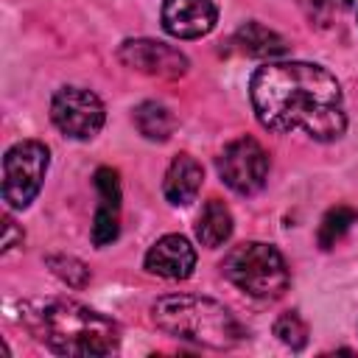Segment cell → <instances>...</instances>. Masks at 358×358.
I'll return each mask as SVG.
<instances>
[{"instance_id":"obj_1","label":"cell","mask_w":358,"mask_h":358,"mask_svg":"<svg viewBox=\"0 0 358 358\" xmlns=\"http://www.w3.org/2000/svg\"><path fill=\"white\" fill-rule=\"evenodd\" d=\"M249 101L263 129L277 134L302 131L333 143L347 131L344 92L338 78L313 62H266L249 78Z\"/></svg>"},{"instance_id":"obj_2","label":"cell","mask_w":358,"mask_h":358,"mask_svg":"<svg viewBox=\"0 0 358 358\" xmlns=\"http://www.w3.org/2000/svg\"><path fill=\"white\" fill-rule=\"evenodd\" d=\"M20 324L56 355L98 358L120 347V324L76 299H25L17 308Z\"/></svg>"},{"instance_id":"obj_3","label":"cell","mask_w":358,"mask_h":358,"mask_svg":"<svg viewBox=\"0 0 358 358\" xmlns=\"http://www.w3.org/2000/svg\"><path fill=\"white\" fill-rule=\"evenodd\" d=\"M151 322L173 338L210 350H229L246 338L243 324L227 305L199 294L159 296L151 305Z\"/></svg>"},{"instance_id":"obj_4","label":"cell","mask_w":358,"mask_h":358,"mask_svg":"<svg viewBox=\"0 0 358 358\" xmlns=\"http://www.w3.org/2000/svg\"><path fill=\"white\" fill-rule=\"evenodd\" d=\"M221 274L246 296L277 299L291 285V271L282 252L263 241H243L221 260Z\"/></svg>"},{"instance_id":"obj_5","label":"cell","mask_w":358,"mask_h":358,"mask_svg":"<svg viewBox=\"0 0 358 358\" xmlns=\"http://www.w3.org/2000/svg\"><path fill=\"white\" fill-rule=\"evenodd\" d=\"M50 165V151L39 140L14 143L3 157V201L11 210H25L42 190Z\"/></svg>"},{"instance_id":"obj_6","label":"cell","mask_w":358,"mask_h":358,"mask_svg":"<svg viewBox=\"0 0 358 358\" xmlns=\"http://www.w3.org/2000/svg\"><path fill=\"white\" fill-rule=\"evenodd\" d=\"M50 120L70 140H92L106 120V109L92 90L62 87L50 98Z\"/></svg>"},{"instance_id":"obj_7","label":"cell","mask_w":358,"mask_h":358,"mask_svg":"<svg viewBox=\"0 0 358 358\" xmlns=\"http://www.w3.org/2000/svg\"><path fill=\"white\" fill-rule=\"evenodd\" d=\"M215 168L229 190L252 196L263 190L268 179V154L255 137H238L224 145V151L215 159Z\"/></svg>"},{"instance_id":"obj_8","label":"cell","mask_w":358,"mask_h":358,"mask_svg":"<svg viewBox=\"0 0 358 358\" xmlns=\"http://www.w3.org/2000/svg\"><path fill=\"white\" fill-rule=\"evenodd\" d=\"M117 59L129 70L143 76H157V78H179L190 67L187 56L179 48L157 39H126L117 48Z\"/></svg>"},{"instance_id":"obj_9","label":"cell","mask_w":358,"mask_h":358,"mask_svg":"<svg viewBox=\"0 0 358 358\" xmlns=\"http://www.w3.org/2000/svg\"><path fill=\"white\" fill-rule=\"evenodd\" d=\"M218 22L215 0H165L162 28L176 39L207 36Z\"/></svg>"},{"instance_id":"obj_10","label":"cell","mask_w":358,"mask_h":358,"mask_svg":"<svg viewBox=\"0 0 358 358\" xmlns=\"http://www.w3.org/2000/svg\"><path fill=\"white\" fill-rule=\"evenodd\" d=\"M148 274L165 277V280H187L196 268V249L185 235H162L143 260Z\"/></svg>"},{"instance_id":"obj_11","label":"cell","mask_w":358,"mask_h":358,"mask_svg":"<svg viewBox=\"0 0 358 358\" xmlns=\"http://www.w3.org/2000/svg\"><path fill=\"white\" fill-rule=\"evenodd\" d=\"M201 182H204V168L201 162H196L190 154H179L171 159L168 171H165V179H162V196L168 204L173 207H185L190 204L199 190H201Z\"/></svg>"},{"instance_id":"obj_12","label":"cell","mask_w":358,"mask_h":358,"mask_svg":"<svg viewBox=\"0 0 358 358\" xmlns=\"http://www.w3.org/2000/svg\"><path fill=\"white\" fill-rule=\"evenodd\" d=\"M232 45H235L238 53L252 56V59H263V62H274V59H280V56L288 53V42H285L277 31L266 28V25L257 22V20L243 22V25L232 34Z\"/></svg>"},{"instance_id":"obj_13","label":"cell","mask_w":358,"mask_h":358,"mask_svg":"<svg viewBox=\"0 0 358 358\" xmlns=\"http://www.w3.org/2000/svg\"><path fill=\"white\" fill-rule=\"evenodd\" d=\"M232 235V213L221 199H210L201 207V215L196 221V238L201 246L215 249L221 243H227Z\"/></svg>"},{"instance_id":"obj_14","label":"cell","mask_w":358,"mask_h":358,"mask_svg":"<svg viewBox=\"0 0 358 358\" xmlns=\"http://www.w3.org/2000/svg\"><path fill=\"white\" fill-rule=\"evenodd\" d=\"M131 120H134L137 131L154 143H165L176 129V117L171 115V109L157 101H143L140 106H134Z\"/></svg>"},{"instance_id":"obj_15","label":"cell","mask_w":358,"mask_h":358,"mask_svg":"<svg viewBox=\"0 0 358 358\" xmlns=\"http://www.w3.org/2000/svg\"><path fill=\"white\" fill-rule=\"evenodd\" d=\"M355 221H358V210H355V207H350V204H336V207H330V210L322 215L319 229H316L319 246H322V249H333V246L352 229Z\"/></svg>"},{"instance_id":"obj_16","label":"cell","mask_w":358,"mask_h":358,"mask_svg":"<svg viewBox=\"0 0 358 358\" xmlns=\"http://www.w3.org/2000/svg\"><path fill=\"white\" fill-rule=\"evenodd\" d=\"M117 235H120V207H112V204H101L98 201V210H95V218H92V229H90L92 243L98 249H103Z\"/></svg>"},{"instance_id":"obj_17","label":"cell","mask_w":358,"mask_h":358,"mask_svg":"<svg viewBox=\"0 0 358 358\" xmlns=\"http://www.w3.org/2000/svg\"><path fill=\"white\" fill-rule=\"evenodd\" d=\"M45 263L70 288H84L90 282V268L78 257H73V255H48Z\"/></svg>"},{"instance_id":"obj_18","label":"cell","mask_w":358,"mask_h":358,"mask_svg":"<svg viewBox=\"0 0 358 358\" xmlns=\"http://www.w3.org/2000/svg\"><path fill=\"white\" fill-rule=\"evenodd\" d=\"M274 336H277L285 347L302 350V347L308 344V324H305V319H302L299 313L288 310V313H282V316L274 322Z\"/></svg>"},{"instance_id":"obj_19","label":"cell","mask_w":358,"mask_h":358,"mask_svg":"<svg viewBox=\"0 0 358 358\" xmlns=\"http://www.w3.org/2000/svg\"><path fill=\"white\" fill-rule=\"evenodd\" d=\"M95 190H98V201L101 204H112L120 207V179L115 168H98L95 171Z\"/></svg>"},{"instance_id":"obj_20","label":"cell","mask_w":358,"mask_h":358,"mask_svg":"<svg viewBox=\"0 0 358 358\" xmlns=\"http://www.w3.org/2000/svg\"><path fill=\"white\" fill-rule=\"evenodd\" d=\"M17 246H22V229L14 224L11 215H6L3 218V255H8Z\"/></svg>"},{"instance_id":"obj_21","label":"cell","mask_w":358,"mask_h":358,"mask_svg":"<svg viewBox=\"0 0 358 358\" xmlns=\"http://www.w3.org/2000/svg\"><path fill=\"white\" fill-rule=\"evenodd\" d=\"M316 6H324L327 11H347V8H352V0H316Z\"/></svg>"}]
</instances>
